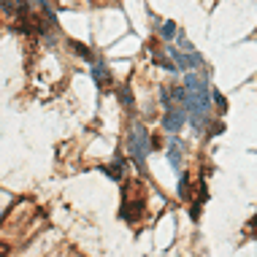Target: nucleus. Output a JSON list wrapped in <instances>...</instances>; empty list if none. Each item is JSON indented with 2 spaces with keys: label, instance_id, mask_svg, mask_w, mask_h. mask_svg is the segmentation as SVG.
I'll return each mask as SVG.
<instances>
[{
  "label": "nucleus",
  "instance_id": "3",
  "mask_svg": "<svg viewBox=\"0 0 257 257\" xmlns=\"http://www.w3.org/2000/svg\"><path fill=\"white\" fill-rule=\"evenodd\" d=\"M184 119H187L184 106H171L168 103V114H165V119H163L165 130H168V133H179V127L184 124Z\"/></svg>",
  "mask_w": 257,
  "mask_h": 257
},
{
  "label": "nucleus",
  "instance_id": "1",
  "mask_svg": "<svg viewBox=\"0 0 257 257\" xmlns=\"http://www.w3.org/2000/svg\"><path fill=\"white\" fill-rule=\"evenodd\" d=\"M184 111L190 114V119L195 127H203L206 119L211 116V95L203 79H198L195 73L187 76V100H184Z\"/></svg>",
  "mask_w": 257,
  "mask_h": 257
},
{
  "label": "nucleus",
  "instance_id": "9",
  "mask_svg": "<svg viewBox=\"0 0 257 257\" xmlns=\"http://www.w3.org/2000/svg\"><path fill=\"white\" fill-rule=\"evenodd\" d=\"M3 3H9V6H11V3H22V0H3Z\"/></svg>",
  "mask_w": 257,
  "mask_h": 257
},
{
  "label": "nucleus",
  "instance_id": "10",
  "mask_svg": "<svg viewBox=\"0 0 257 257\" xmlns=\"http://www.w3.org/2000/svg\"><path fill=\"white\" fill-rule=\"evenodd\" d=\"M254 225H257V217H254Z\"/></svg>",
  "mask_w": 257,
  "mask_h": 257
},
{
  "label": "nucleus",
  "instance_id": "7",
  "mask_svg": "<svg viewBox=\"0 0 257 257\" xmlns=\"http://www.w3.org/2000/svg\"><path fill=\"white\" fill-rule=\"evenodd\" d=\"M92 76H95V81H98V84H103V79H106V71H103V65H100V62L92 68Z\"/></svg>",
  "mask_w": 257,
  "mask_h": 257
},
{
  "label": "nucleus",
  "instance_id": "6",
  "mask_svg": "<svg viewBox=\"0 0 257 257\" xmlns=\"http://www.w3.org/2000/svg\"><path fill=\"white\" fill-rule=\"evenodd\" d=\"M160 33H163V38H173V36H176V25H173V22H163Z\"/></svg>",
  "mask_w": 257,
  "mask_h": 257
},
{
  "label": "nucleus",
  "instance_id": "5",
  "mask_svg": "<svg viewBox=\"0 0 257 257\" xmlns=\"http://www.w3.org/2000/svg\"><path fill=\"white\" fill-rule=\"evenodd\" d=\"M182 155H184L182 141L171 138V147H168V160H171V165H173V168H179V165H182Z\"/></svg>",
  "mask_w": 257,
  "mask_h": 257
},
{
  "label": "nucleus",
  "instance_id": "8",
  "mask_svg": "<svg viewBox=\"0 0 257 257\" xmlns=\"http://www.w3.org/2000/svg\"><path fill=\"white\" fill-rule=\"evenodd\" d=\"M179 195H182V198H187V176H182V179H179Z\"/></svg>",
  "mask_w": 257,
  "mask_h": 257
},
{
  "label": "nucleus",
  "instance_id": "4",
  "mask_svg": "<svg viewBox=\"0 0 257 257\" xmlns=\"http://www.w3.org/2000/svg\"><path fill=\"white\" fill-rule=\"evenodd\" d=\"M171 54H173V60H176V71H184V68H198L200 65L198 54H182V52L173 49V46H171Z\"/></svg>",
  "mask_w": 257,
  "mask_h": 257
},
{
  "label": "nucleus",
  "instance_id": "2",
  "mask_svg": "<svg viewBox=\"0 0 257 257\" xmlns=\"http://www.w3.org/2000/svg\"><path fill=\"white\" fill-rule=\"evenodd\" d=\"M149 147H152L149 133L141 127V124H133V127H130V138H127V149H130V155H133V160H136L138 171H144V163H147Z\"/></svg>",
  "mask_w": 257,
  "mask_h": 257
}]
</instances>
